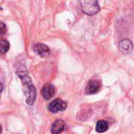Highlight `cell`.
Here are the masks:
<instances>
[{"instance_id":"7","label":"cell","mask_w":134,"mask_h":134,"mask_svg":"<svg viewBox=\"0 0 134 134\" xmlns=\"http://www.w3.org/2000/svg\"><path fill=\"white\" fill-rule=\"evenodd\" d=\"M65 129V122L61 119H57L55 121L51 127V133L53 134L61 133Z\"/></svg>"},{"instance_id":"1","label":"cell","mask_w":134,"mask_h":134,"mask_svg":"<svg viewBox=\"0 0 134 134\" xmlns=\"http://www.w3.org/2000/svg\"><path fill=\"white\" fill-rule=\"evenodd\" d=\"M17 74L23 84V90L26 97V103L28 105H32L35 101L37 95V91L32 83V80L26 72H17Z\"/></svg>"},{"instance_id":"6","label":"cell","mask_w":134,"mask_h":134,"mask_svg":"<svg viewBox=\"0 0 134 134\" xmlns=\"http://www.w3.org/2000/svg\"><path fill=\"white\" fill-rule=\"evenodd\" d=\"M100 82L97 80H90L86 87V93L87 94H94L100 89Z\"/></svg>"},{"instance_id":"2","label":"cell","mask_w":134,"mask_h":134,"mask_svg":"<svg viewBox=\"0 0 134 134\" xmlns=\"http://www.w3.org/2000/svg\"><path fill=\"white\" fill-rule=\"evenodd\" d=\"M82 11L90 16L97 14L100 11V5L95 0H84L80 2Z\"/></svg>"},{"instance_id":"12","label":"cell","mask_w":134,"mask_h":134,"mask_svg":"<svg viewBox=\"0 0 134 134\" xmlns=\"http://www.w3.org/2000/svg\"><path fill=\"white\" fill-rule=\"evenodd\" d=\"M2 83L0 82V95H1V93H2Z\"/></svg>"},{"instance_id":"3","label":"cell","mask_w":134,"mask_h":134,"mask_svg":"<svg viewBox=\"0 0 134 134\" xmlns=\"http://www.w3.org/2000/svg\"><path fill=\"white\" fill-rule=\"evenodd\" d=\"M67 103L63 101L61 99H56L49 104L48 109L52 113H57L59 111H64L67 108Z\"/></svg>"},{"instance_id":"10","label":"cell","mask_w":134,"mask_h":134,"mask_svg":"<svg viewBox=\"0 0 134 134\" xmlns=\"http://www.w3.org/2000/svg\"><path fill=\"white\" fill-rule=\"evenodd\" d=\"M9 49V43L4 39H0V53H5Z\"/></svg>"},{"instance_id":"5","label":"cell","mask_w":134,"mask_h":134,"mask_svg":"<svg viewBox=\"0 0 134 134\" xmlns=\"http://www.w3.org/2000/svg\"><path fill=\"white\" fill-rule=\"evenodd\" d=\"M41 93H42V97L45 99V100H49L51 99L54 93H55V88L53 85L51 84H46L43 86L42 90H41Z\"/></svg>"},{"instance_id":"13","label":"cell","mask_w":134,"mask_h":134,"mask_svg":"<svg viewBox=\"0 0 134 134\" xmlns=\"http://www.w3.org/2000/svg\"><path fill=\"white\" fill-rule=\"evenodd\" d=\"M2 126H0V134H2Z\"/></svg>"},{"instance_id":"8","label":"cell","mask_w":134,"mask_h":134,"mask_svg":"<svg viewBox=\"0 0 134 134\" xmlns=\"http://www.w3.org/2000/svg\"><path fill=\"white\" fill-rule=\"evenodd\" d=\"M119 49L123 53H128L132 49V42L128 39H123L119 42Z\"/></svg>"},{"instance_id":"4","label":"cell","mask_w":134,"mask_h":134,"mask_svg":"<svg viewBox=\"0 0 134 134\" xmlns=\"http://www.w3.org/2000/svg\"><path fill=\"white\" fill-rule=\"evenodd\" d=\"M34 51L42 57H48L50 54V50L49 47L42 43H36L34 46Z\"/></svg>"},{"instance_id":"11","label":"cell","mask_w":134,"mask_h":134,"mask_svg":"<svg viewBox=\"0 0 134 134\" xmlns=\"http://www.w3.org/2000/svg\"><path fill=\"white\" fill-rule=\"evenodd\" d=\"M6 32V27L4 23L0 22V35H4Z\"/></svg>"},{"instance_id":"9","label":"cell","mask_w":134,"mask_h":134,"mask_svg":"<svg viewBox=\"0 0 134 134\" xmlns=\"http://www.w3.org/2000/svg\"><path fill=\"white\" fill-rule=\"evenodd\" d=\"M108 129V124L104 120H100L96 125V131L99 133H105Z\"/></svg>"}]
</instances>
